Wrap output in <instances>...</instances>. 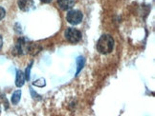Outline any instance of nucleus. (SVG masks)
Returning <instances> with one entry per match:
<instances>
[{"label":"nucleus","mask_w":155,"mask_h":116,"mask_svg":"<svg viewBox=\"0 0 155 116\" xmlns=\"http://www.w3.org/2000/svg\"><path fill=\"white\" fill-rule=\"evenodd\" d=\"M20 98H21V91L20 90H15L14 92L13 96H12V103H13V105H17L18 102L20 101Z\"/></svg>","instance_id":"obj_8"},{"label":"nucleus","mask_w":155,"mask_h":116,"mask_svg":"<svg viewBox=\"0 0 155 116\" xmlns=\"http://www.w3.org/2000/svg\"><path fill=\"white\" fill-rule=\"evenodd\" d=\"M114 49V39L109 34H104L97 43V50L102 54H108Z\"/></svg>","instance_id":"obj_1"},{"label":"nucleus","mask_w":155,"mask_h":116,"mask_svg":"<svg viewBox=\"0 0 155 116\" xmlns=\"http://www.w3.org/2000/svg\"><path fill=\"white\" fill-rule=\"evenodd\" d=\"M84 58H83L82 56H80L79 58L77 59V64H78V69H77V75L79 74V72L81 71V69L83 68V66H84Z\"/></svg>","instance_id":"obj_9"},{"label":"nucleus","mask_w":155,"mask_h":116,"mask_svg":"<svg viewBox=\"0 0 155 116\" xmlns=\"http://www.w3.org/2000/svg\"><path fill=\"white\" fill-rule=\"evenodd\" d=\"M24 82H25V74L23 73L21 71H17L16 72V79H15V85L16 87H22L24 85Z\"/></svg>","instance_id":"obj_7"},{"label":"nucleus","mask_w":155,"mask_h":116,"mask_svg":"<svg viewBox=\"0 0 155 116\" xmlns=\"http://www.w3.org/2000/svg\"><path fill=\"white\" fill-rule=\"evenodd\" d=\"M83 19V14L79 10H70L66 14V20L71 25H79Z\"/></svg>","instance_id":"obj_2"},{"label":"nucleus","mask_w":155,"mask_h":116,"mask_svg":"<svg viewBox=\"0 0 155 116\" xmlns=\"http://www.w3.org/2000/svg\"><path fill=\"white\" fill-rule=\"evenodd\" d=\"M58 5L62 11H69L75 5V0H58Z\"/></svg>","instance_id":"obj_6"},{"label":"nucleus","mask_w":155,"mask_h":116,"mask_svg":"<svg viewBox=\"0 0 155 116\" xmlns=\"http://www.w3.org/2000/svg\"><path fill=\"white\" fill-rule=\"evenodd\" d=\"M5 15H6V11H5L4 8L0 7V20H2L5 17Z\"/></svg>","instance_id":"obj_12"},{"label":"nucleus","mask_w":155,"mask_h":116,"mask_svg":"<svg viewBox=\"0 0 155 116\" xmlns=\"http://www.w3.org/2000/svg\"><path fill=\"white\" fill-rule=\"evenodd\" d=\"M40 1L42 3H50V2L53 1V0H40Z\"/></svg>","instance_id":"obj_14"},{"label":"nucleus","mask_w":155,"mask_h":116,"mask_svg":"<svg viewBox=\"0 0 155 116\" xmlns=\"http://www.w3.org/2000/svg\"><path fill=\"white\" fill-rule=\"evenodd\" d=\"M18 7L23 11H29L35 8V3L33 0H18Z\"/></svg>","instance_id":"obj_5"},{"label":"nucleus","mask_w":155,"mask_h":116,"mask_svg":"<svg viewBox=\"0 0 155 116\" xmlns=\"http://www.w3.org/2000/svg\"><path fill=\"white\" fill-rule=\"evenodd\" d=\"M28 45H29V41H27L25 38H19L17 40L16 45L15 47V53L18 55L27 53Z\"/></svg>","instance_id":"obj_4"},{"label":"nucleus","mask_w":155,"mask_h":116,"mask_svg":"<svg viewBox=\"0 0 155 116\" xmlns=\"http://www.w3.org/2000/svg\"><path fill=\"white\" fill-rule=\"evenodd\" d=\"M81 32L75 28H68L65 31V38L67 39V41H69L72 44L79 43L81 40Z\"/></svg>","instance_id":"obj_3"},{"label":"nucleus","mask_w":155,"mask_h":116,"mask_svg":"<svg viewBox=\"0 0 155 116\" xmlns=\"http://www.w3.org/2000/svg\"><path fill=\"white\" fill-rule=\"evenodd\" d=\"M46 82H45V80L43 79V78H40V79H38V80H37V81H34V83H33V85L34 86H37V87H40V88H42V87H45V84Z\"/></svg>","instance_id":"obj_10"},{"label":"nucleus","mask_w":155,"mask_h":116,"mask_svg":"<svg viewBox=\"0 0 155 116\" xmlns=\"http://www.w3.org/2000/svg\"><path fill=\"white\" fill-rule=\"evenodd\" d=\"M33 66V62L30 64V65L27 67V69H26V73H25V79L26 80H30V69H31V67Z\"/></svg>","instance_id":"obj_11"},{"label":"nucleus","mask_w":155,"mask_h":116,"mask_svg":"<svg viewBox=\"0 0 155 116\" xmlns=\"http://www.w3.org/2000/svg\"><path fill=\"white\" fill-rule=\"evenodd\" d=\"M2 46H3V38L1 35H0V50L2 49Z\"/></svg>","instance_id":"obj_13"}]
</instances>
